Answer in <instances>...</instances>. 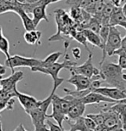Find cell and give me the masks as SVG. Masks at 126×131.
I'll return each mask as SVG.
<instances>
[{
	"instance_id": "cell-39",
	"label": "cell",
	"mask_w": 126,
	"mask_h": 131,
	"mask_svg": "<svg viewBox=\"0 0 126 131\" xmlns=\"http://www.w3.org/2000/svg\"><path fill=\"white\" fill-rule=\"evenodd\" d=\"M3 36H3V29H2L1 25H0V39H1Z\"/></svg>"
},
{
	"instance_id": "cell-37",
	"label": "cell",
	"mask_w": 126,
	"mask_h": 131,
	"mask_svg": "<svg viewBox=\"0 0 126 131\" xmlns=\"http://www.w3.org/2000/svg\"><path fill=\"white\" fill-rule=\"evenodd\" d=\"M39 1H40V0H25V3L26 4H35Z\"/></svg>"
},
{
	"instance_id": "cell-41",
	"label": "cell",
	"mask_w": 126,
	"mask_h": 131,
	"mask_svg": "<svg viewBox=\"0 0 126 131\" xmlns=\"http://www.w3.org/2000/svg\"><path fill=\"white\" fill-rule=\"evenodd\" d=\"M0 79H1V76H0Z\"/></svg>"
},
{
	"instance_id": "cell-17",
	"label": "cell",
	"mask_w": 126,
	"mask_h": 131,
	"mask_svg": "<svg viewBox=\"0 0 126 131\" xmlns=\"http://www.w3.org/2000/svg\"><path fill=\"white\" fill-rule=\"evenodd\" d=\"M80 32L82 33L83 36H85L87 42L91 43L94 47H99L101 50L103 49V45H102L101 40H100V37L99 35L95 34L94 32L91 31V30H88V29H81Z\"/></svg>"
},
{
	"instance_id": "cell-10",
	"label": "cell",
	"mask_w": 126,
	"mask_h": 131,
	"mask_svg": "<svg viewBox=\"0 0 126 131\" xmlns=\"http://www.w3.org/2000/svg\"><path fill=\"white\" fill-rule=\"evenodd\" d=\"M92 92L103 95L104 97L116 102L126 99V92L114 87H99L94 89Z\"/></svg>"
},
{
	"instance_id": "cell-14",
	"label": "cell",
	"mask_w": 126,
	"mask_h": 131,
	"mask_svg": "<svg viewBox=\"0 0 126 131\" xmlns=\"http://www.w3.org/2000/svg\"><path fill=\"white\" fill-rule=\"evenodd\" d=\"M101 113L103 114V116L104 117L103 125L107 128V129L112 130L114 128H118V127L123 128L122 123H121V121L119 120V118H118V116H117L114 112L110 111L106 109H104V110H102Z\"/></svg>"
},
{
	"instance_id": "cell-19",
	"label": "cell",
	"mask_w": 126,
	"mask_h": 131,
	"mask_svg": "<svg viewBox=\"0 0 126 131\" xmlns=\"http://www.w3.org/2000/svg\"><path fill=\"white\" fill-rule=\"evenodd\" d=\"M41 37V32L39 30H31V31H26L23 35V38L28 44L30 45H38L40 44V39Z\"/></svg>"
},
{
	"instance_id": "cell-40",
	"label": "cell",
	"mask_w": 126,
	"mask_h": 131,
	"mask_svg": "<svg viewBox=\"0 0 126 131\" xmlns=\"http://www.w3.org/2000/svg\"><path fill=\"white\" fill-rule=\"evenodd\" d=\"M60 0H49V3L53 4V3H56V2H59Z\"/></svg>"
},
{
	"instance_id": "cell-5",
	"label": "cell",
	"mask_w": 126,
	"mask_h": 131,
	"mask_svg": "<svg viewBox=\"0 0 126 131\" xmlns=\"http://www.w3.org/2000/svg\"><path fill=\"white\" fill-rule=\"evenodd\" d=\"M121 41H122V37H121V33L119 30L117 29V27H110L108 37H107L106 45L102 51V60L100 63L106 60V56L113 55V53L120 48Z\"/></svg>"
},
{
	"instance_id": "cell-25",
	"label": "cell",
	"mask_w": 126,
	"mask_h": 131,
	"mask_svg": "<svg viewBox=\"0 0 126 131\" xmlns=\"http://www.w3.org/2000/svg\"><path fill=\"white\" fill-rule=\"evenodd\" d=\"M14 104H15L14 98H10V99L7 100H1L0 101V113H1V111H4V110H10V111H12Z\"/></svg>"
},
{
	"instance_id": "cell-16",
	"label": "cell",
	"mask_w": 126,
	"mask_h": 131,
	"mask_svg": "<svg viewBox=\"0 0 126 131\" xmlns=\"http://www.w3.org/2000/svg\"><path fill=\"white\" fill-rule=\"evenodd\" d=\"M86 111V105L79 100L69 109L67 114V120H76V119L83 116Z\"/></svg>"
},
{
	"instance_id": "cell-38",
	"label": "cell",
	"mask_w": 126,
	"mask_h": 131,
	"mask_svg": "<svg viewBox=\"0 0 126 131\" xmlns=\"http://www.w3.org/2000/svg\"><path fill=\"white\" fill-rule=\"evenodd\" d=\"M16 1L17 2L18 4H26L25 3V0H16Z\"/></svg>"
},
{
	"instance_id": "cell-8",
	"label": "cell",
	"mask_w": 126,
	"mask_h": 131,
	"mask_svg": "<svg viewBox=\"0 0 126 131\" xmlns=\"http://www.w3.org/2000/svg\"><path fill=\"white\" fill-rule=\"evenodd\" d=\"M49 4L48 0H40L37 3H35V6L33 10L31 11L32 14V21L35 25V27H37L38 24L40 23L41 21H46L47 23H48V15H47V6Z\"/></svg>"
},
{
	"instance_id": "cell-2",
	"label": "cell",
	"mask_w": 126,
	"mask_h": 131,
	"mask_svg": "<svg viewBox=\"0 0 126 131\" xmlns=\"http://www.w3.org/2000/svg\"><path fill=\"white\" fill-rule=\"evenodd\" d=\"M75 66H77V63L75 61H72L69 58L68 53H66V54H65V58H64V61L63 62L57 61L48 67H33V68H31V71L35 72H41V73H43V74L49 75L52 77L53 82H54L53 89L56 91L57 88L59 87L63 83V81L65 80L64 79L60 78L59 77L60 72L61 71L62 69L69 70L71 67H75Z\"/></svg>"
},
{
	"instance_id": "cell-20",
	"label": "cell",
	"mask_w": 126,
	"mask_h": 131,
	"mask_svg": "<svg viewBox=\"0 0 126 131\" xmlns=\"http://www.w3.org/2000/svg\"><path fill=\"white\" fill-rule=\"evenodd\" d=\"M68 123V125L70 126V129L67 131H93L92 129H89L86 127L85 123H84V119L83 116L74 120V123H71L69 122V120H66Z\"/></svg>"
},
{
	"instance_id": "cell-30",
	"label": "cell",
	"mask_w": 126,
	"mask_h": 131,
	"mask_svg": "<svg viewBox=\"0 0 126 131\" xmlns=\"http://www.w3.org/2000/svg\"><path fill=\"white\" fill-rule=\"evenodd\" d=\"M72 54L74 57L75 60H80L81 58V49L79 47L72 48Z\"/></svg>"
},
{
	"instance_id": "cell-28",
	"label": "cell",
	"mask_w": 126,
	"mask_h": 131,
	"mask_svg": "<svg viewBox=\"0 0 126 131\" xmlns=\"http://www.w3.org/2000/svg\"><path fill=\"white\" fill-rule=\"evenodd\" d=\"M118 65L123 71L126 70V53H123V54L118 55Z\"/></svg>"
},
{
	"instance_id": "cell-29",
	"label": "cell",
	"mask_w": 126,
	"mask_h": 131,
	"mask_svg": "<svg viewBox=\"0 0 126 131\" xmlns=\"http://www.w3.org/2000/svg\"><path fill=\"white\" fill-rule=\"evenodd\" d=\"M83 119H84V123H85L86 127L87 128L93 130L95 128H96V124H95L94 122H93L91 118L85 116H83Z\"/></svg>"
},
{
	"instance_id": "cell-7",
	"label": "cell",
	"mask_w": 126,
	"mask_h": 131,
	"mask_svg": "<svg viewBox=\"0 0 126 131\" xmlns=\"http://www.w3.org/2000/svg\"><path fill=\"white\" fill-rule=\"evenodd\" d=\"M23 79V72L21 71L14 72L8 78L0 79V90L17 94L18 92L17 89V85L18 82Z\"/></svg>"
},
{
	"instance_id": "cell-42",
	"label": "cell",
	"mask_w": 126,
	"mask_h": 131,
	"mask_svg": "<svg viewBox=\"0 0 126 131\" xmlns=\"http://www.w3.org/2000/svg\"><path fill=\"white\" fill-rule=\"evenodd\" d=\"M48 2H49V0H48ZM49 4H50V3H49Z\"/></svg>"
},
{
	"instance_id": "cell-9",
	"label": "cell",
	"mask_w": 126,
	"mask_h": 131,
	"mask_svg": "<svg viewBox=\"0 0 126 131\" xmlns=\"http://www.w3.org/2000/svg\"><path fill=\"white\" fill-rule=\"evenodd\" d=\"M51 105H52V113L48 115L47 118H53L57 123V124L63 128V122L67 120V115L62 111L61 108H60L59 96H57L55 93L52 97Z\"/></svg>"
},
{
	"instance_id": "cell-32",
	"label": "cell",
	"mask_w": 126,
	"mask_h": 131,
	"mask_svg": "<svg viewBox=\"0 0 126 131\" xmlns=\"http://www.w3.org/2000/svg\"><path fill=\"white\" fill-rule=\"evenodd\" d=\"M115 7H122L124 4V0H109Z\"/></svg>"
},
{
	"instance_id": "cell-11",
	"label": "cell",
	"mask_w": 126,
	"mask_h": 131,
	"mask_svg": "<svg viewBox=\"0 0 126 131\" xmlns=\"http://www.w3.org/2000/svg\"><path fill=\"white\" fill-rule=\"evenodd\" d=\"M109 26H121L126 29V16H125V4L122 7H115L112 14L109 18Z\"/></svg>"
},
{
	"instance_id": "cell-21",
	"label": "cell",
	"mask_w": 126,
	"mask_h": 131,
	"mask_svg": "<svg viewBox=\"0 0 126 131\" xmlns=\"http://www.w3.org/2000/svg\"><path fill=\"white\" fill-rule=\"evenodd\" d=\"M62 55V53L60 52H54L51 54L48 55L44 60H41V65L40 66L41 67H48L49 66L53 65L54 63L57 62L58 60L60 59V57Z\"/></svg>"
},
{
	"instance_id": "cell-24",
	"label": "cell",
	"mask_w": 126,
	"mask_h": 131,
	"mask_svg": "<svg viewBox=\"0 0 126 131\" xmlns=\"http://www.w3.org/2000/svg\"><path fill=\"white\" fill-rule=\"evenodd\" d=\"M0 51L6 56V59L10 57V42L6 37L3 36L0 39Z\"/></svg>"
},
{
	"instance_id": "cell-15",
	"label": "cell",
	"mask_w": 126,
	"mask_h": 131,
	"mask_svg": "<svg viewBox=\"0 0 126 131\" xmlns=\"http://www.w3.org/2000/svg\"><path fill=\"white\" fill-rule=\"evenodd\" d=\"M80 100L81 103H83L84 104H100V103H107V104H115V103H118L116 101H113L111 99H109L106 97H104L103 95L99 94V93L91 92L90 93H88L87 95L85 96L84 97H82ZM119 102V101H118Z\"/></svg>"
},
{
	"instance_id": "cell-27",
	"label": "cell",
	"mask_w": 126,
	"mask_h": 131,
	"mask_svg": "<svg viewBox=\"0 0 126 131\" xmlns=\"http://www.w3.org/2000/svg\"><path fill=\"white\" fill-rule=\"evenodd\" d=\"M46 125L47 127H48V131H65L64 128H60L58 124H55V123H54L51 121H46Z\"/></svg>"
},
{
	"instance_id": "cell-1",
	"label": "cell",
	"mask_w": 126,
	"mask_h": 131,
	"mask_svg": "<svg viewBox=\"0 0 126 131\" xmlns=\"http://www.w3.org/2000/svg\"><path fill=\"white\" fill-rule=\"evenodd\" d=\"M99 73L102 80L108 85L126 92V74L118 64L106 60L99 63Z\"/></svg>"
},
{
	"instance_id": "cell-4",
	"label": "cell",
	"mask_w": 126,
	"mask_h": 131,
	"mask_svg": "<svg viewBox=\"0 0 126 131\" xmlns=\"http://www.w3.org/2000/svg\"><path fill=\"white\" fill-rule=\"evenodd\" d=\"M71 73L80 74L92 80H102L99 73V69L94 67L92 62V52L90 51L88 58L85 63L80 66H75L69 69ZM103 81V80H102Z\"/></svg>"
},
{
	"instance_id": "cell-34",
	"label": "cell",
	"mask_w": 126,
	"mask_h": 131,
	"mask_svg": "<svg viewBox=\"0 0 126 131\" xmlns=\"http://www.w3.org/2000/svg\"><path fill=\"white\" fill-rule=\"evenodd\" d=\"M13 131H27V129L24 128V126H23V123H20V124L18 125Z\"/></svg>"
},
{
	"instance_id": "cell-31",
	"label": "cell",
	"mask_w": 126,
	"mask_h": 131,
	"mask_svg": "<svg viewBox=\"0 0 126 131\" xmlns=\"http://www.w3.org/2000/svg\"><path fill=\"white\" fill-rule=\"evenodd\" d=\"M66 4L71 7H80V0H66Z\"/></svg>"
},
{
	"instance_id": "cell-23",
	"label": "cell",
	"mask_w": 126,
	"mask_h": 131,
	"mask_svg": "<svg viewBox=\"0 0 126 131\" xmlns=\"http://www.w3.org/2000/svg\"><path fill=\"white\" fill-rule=\"evenodd\" d=\"M22 4H8L4 3V1L0 0V14H4L6 12H17V10L19 8H21Z\"/></svg>"
},
{
	"instance_id": "cell-36",
	"label": "cell",
	"mask_w": 126,
	"mask_h": 131,
	"mask_svg": "<svg viewBox=\"0 0 126 131\" xmlns=\"http://www.w3.org/2000/svg\"><path fill=\"white\" fill-rule=\"evenodd\" d=\"M104 0H90L89 1V4L88 5H90V4H98L99 3H102Z\"/></svg>"
},
{
	"instance_id": "cell-35",
	"label": "cell",
	"mask_w": 126,
	"mask_h": 131,
	"mask_svg": "<svg viewBox=\"0 0 126 131\" xmlns=\"http://www.w3.org/2000/svg\"><path fill=\"white\" fill-rule=\"evenodd\" d=\"M5 73H6V67L2 64H0V76H3Z\"/></svg>"
},
{
	"instance_id": "cell-12",
	"label": "cell",
	"mask_w": 126,
	"mask_h": 131,
	"mask_svg": "<svg viewBox=\"0 0 126 131\" xmlns=\"http://www.w3.org/2000/svg\"><path fill=\"white\" fill-rule=\"evenodd\" d=\"M17 97L26 113L32 110L38 108L41 104V100H37L36 97H32V96L21 93L20 92H18Z\"/></svg>"
},
{
	"instance_id": "cell-33",
	"label": "cell",
	"mask_w": 126,
	"mask_h": 131,
	"mask_svg": "<svg viewBox=\"0 0 126 131\" xmlns=\"http://www.w3.org/2000/svg\"><path fill=\"white\" fill-rule=\"evenodd\" d=\"M93 131H110V130L107 129L104 125H100V126H96V128L93 129Z\"/></svg>"
},
{
	"instance_id": "cell-3",
	"label": "cell",
	"mask_w": 126,
	"mask_h": 131,
	"mask_svg": "<svg viewBox=\"0 0 126 131\" xmlns=\"http://www.w3.org/2000/svg\"><path fill=\"white\" fill-rule=\"evenodd\" d=\"M55 92L56 91L53 89L50 95L44 100H41V104L38 108L27 112V114L29 115L30 119H31L32 124L35 128L34 131H48V127L46 125V119L47 116H48L47 111L48 110V107L50 106L52 97L55 93Z\"/></svg>"
},
{
	"instance_id": "cell-6",
	"label": "cell",
	"mask_w": 126,
	"mask_h": 131,
	"mask_svg": "<svg viewBox=\"0 0 126 131\" xmlns=\"http://www.w3.org/2000/svg\"><path fill=\"white\" fill-rule=\"evenodd\" d=\"M41 65V59H35V58L25 57L22 55H13L5 60V67H9L12 72L14 69L17 67H29L30 69L33 67H40Z\"/></svg>"
},
{
	"instance_id": "cell-18",
	"label": "cell",
	"mask_w": 126,
	"mask_h": 131,
	"mask_svg": "<svg viewBox=\"0 0 126 131\" xmlns=\"http://www.w3.org/2000/svg\"><path fill=\"white\" fill-rule=\"evenodd\" d=\"M16 13L20 16L21 20H22V22H23V28H24V29L26 30V31H31V30L36 29V27H35V25L33 23L32 18L29 17V16L23 11V10L22 9V5H21V8L18 9Z\"/></svg>"
},
{
	"instance_id": "cell-26",
	"label": "cell",
	"mask_w": 126,
	"mask_h": 131,
	"mask_svg": "<svg viewBox=\"0 0 126 131\" xmlns=\"http://www.w3.org/2000/svg\"><path fill=\"white\" fill-rule=\"evenodd\" d=\"M86 116L91 118L92 120L94 122V123L96 124V126H100L104 124V117L102 113L99 114H88L86 115Z\"/></svg>"
},
{
	"instance_id": "cell-13",
	"label": "cell",
	"mask_w": 126,
	"mask_h": 131,
	"mask_svg": "<svg viewBox=\"0 0 126 131\" xmlns=\"http://www.w3.org/2000/svg\"><path fill=\"white\" fill-rule=\"evenodd\" d=\"M92 79L86 78L85 76L80 75V74H75V73H71V77L67 79V82L71 85L75 86L76 90L75 91H85L87 89H91V84H92Z\"/></svg>"
},
{
	"instance_id": "cell-22",
	"label": "cell",
	"mask_w": 126,
	"mask_h": 131,
	"mask_svg": "<svg viewBox=\"0 0 126 131\" xmlns=\"http://www.w3.org/2000/svg\"><path fill=\"white\" fill-rule=\"evenodd\" d=\"M100 29H101V23H100L95 17H93V16H91L90 20L88 21V23L83 27L82 29L91 30V31L94 32L95 34L99 35V31H100Z\"/></svg>"
}]
</instances>
